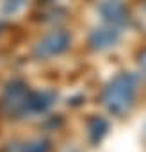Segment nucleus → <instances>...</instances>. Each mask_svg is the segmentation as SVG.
Listing matches in <instances>:
<instances>
[{
  "instance_id": "1",
  "label": "nucleus",
  "mask_w": 146,
  "mask_h": 152,
  "mask_svg": "<svg viewBox=\"0 0 146 152\" xmlns=\"http://www.w3.org/2000/svg\"><path fill=\"white\" fill-rule=\"evenodd\" d=\"M137 77L134 73H119L109 83V86L103 90V104L109 111L116 115H123L130 109V106L135 100L137 95Z\"/></svg>"
},
{
  "instance_id": "5",
  "label": "nucleus",
  "mask_w": 146,
  "mask_h": 152,
  "mask_svg": "<svg viewBox=\"0 0 146 152\" xmlns=\"http://www.w3.org/2000/svg\"><path fill=\"white\" fill-rule=\"evenodd\" d=\"M139 66L146 72V50H142V52L139 54Z\"/></svg>"
},
{
  "instance_id": "4",
  "label": "nucleus",
  "mask_w": 146,
  "mask_h": 152,
  "mask_svg": "<svg viewBox=\"0 0 146 152\" xmlns=\"http://www.w3.org/2000/svg\"><path fill=\"white\" fill-rule=\"evenodd\" d=\"M119 39V31L114 29V27H109V29H96L91 36V45L98 50L102 48H109L112 47L116 41Z\"/></svg>"
},
{
  "instance_id": "3",
  "label": "nucleus",
  "mask_w": 146,
  "mask_h": 152,
  "mask_svg": "<svg viewBox=\"0 0 146 152\" xmlns=\"http://www.w3.org/2000/svg\"><path fill=\"white\" fill-rule=\"evenodd\" d=\"M100 11H102L103 18L107 22H111L112 25H123L128 20V11L119 0H105L100 7Z\"/></svg>"
},
{
  "instance_id": "2",
  "label": "nucleus",
  "mask_w": 146,
  "mask_h": 152,
  "mask_svg": "<svg viewBox=\"0 0 146 152\" xmlns=\"http://www.w3.org/2000/svg\"><path fill=\"white\" fill-rule=\"evenodd\" d=\"M69 45V36L66 32H52L50 36H46L41 43H39V54L41 56H53V54H61L68 48Z\"/></svg>"
}]
</instances>
